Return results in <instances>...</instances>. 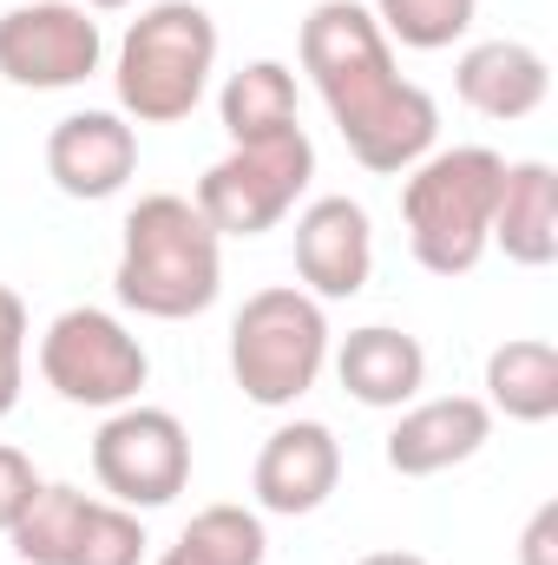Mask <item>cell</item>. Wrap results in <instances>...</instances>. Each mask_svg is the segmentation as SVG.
Instances as JSON below:
<instances>
[{
	"mask_svg": "<svg viewBox=\"0 0 558 565\" xmlns=\"http://www.w3.org/2000/svg\"><path fill=\"white\" fill-rule=\"evenodd\" d=\"M302 73L315 79L342 145L362 171L401 178L440 139V106L415 79L395 73V46L355 0H322L302 20Z\"/></svg>",
	"mask_w": 558,
	"mask_h": 565,
	"instance_id": "1",
	"label": "cell"
},
{
	"mask_svg": "<svg viewBox=\"0 0 558 565\" xmlns=\"http://www.w3.org/2000/svg\"><path fill=\"white\" fill-rule=\"evenodd\" d=\"M112 289H119L126 309H139L151 322L204 316L224 289V237L204 224V211L191 198L151 191L126 217Z\"/></svg>",
	"mask_w": 558,
	"mask_h": 565,
	"instance_id": "2",
	"label": "cell"
},
{
	"mask_svg": "<svg viewBox=\"0 0 558 565\" xmlns=\"http://www.w3.org/2000/svg\"><path fill=\"white\" fill-rule=\"evenodd\" d=\"M401 178H408L401 224H408V250L420 270L427 277L480 270V257L493 250V204H500L506 158L486 145H453V151H427Z\"/></svg>",
	"mask_w": 558,
	"mask_h": 565,
	"instance_id": "3",
	"label": "cell"
},
{
	"mask_svg": "<svg viewBox=\"0 0 558 565\" xmlns=\"http://www.w3.org/2000/svg\"><path fill=\"white\" fill-rule=\"evenodd\" d=\"M217 73V20L197 0H158L119 40V113L132 126H178L197 113L204 86Z\"/></svg>",
	"mask_w": 558,
	"mask_h": 565,
	"instance_id": "4",
	"label": "cell"
},
{
	"mask_svg": "<svg viewBox=\"0 0 558 565\" xmlns=\"http://www.w3.org/2000/svg\"><path fill=\"white\" fill-rule=\"evenodd\" d=\"M329 369V316L309 289L270 282L257 289L230 322V375L244 402L257 408H296Z\"/></svg>",
	"mask_w": 558,
	"mask_h": 565,
	"instance_id": "5",
	"label": "cell"
},
{
	"mask_svg": "<svg viewBox=\"0 0 558 565\" xmlns=\"http://www.w3.org/2000/svg\"><path fill=\"white\" fill-rule=\"evenodd\" d=\"M315 178V145L309 132H282V139H257V145H230L191 191V204L204 211V224L217 237H264L277 231L282 217L302 204Z\"/></svg>",
	"mask_w": 558,
	"mask_h": 565,
	"instance_id": "6",
	"label": "cell"
},
{
	"mask_svg": "<svg viewBox=\"0 0 558 565\" xmlns=\"http://www.w3.org/2000/svg\"><path fill=\"white\" fill-rule=\"evenodd\" d=\"M40 375L73 408H126V402H139V388L151 382V355H144V342L112 309L79 302V309H60L46 322Z\"/></svg>",
	"mask_w": 558,
	"mask_h": 565,
	"instance_id": "7",
	"label": "cell"
},
{
	"mask_svg": "<svg viewBox=\"0 0 558 565\" xmlns=\"http://www.w3.org/2000/svg\"><path fill=\"white\" fill-rule=\"evenodd\" d=\"M93 473L132 513L171 507L191 487V434H184V422L171 408L126 402V408H112L106 427L93 434Z\"/></svg>",
	"mask_w": 558,
	"mask_h": 565,
	"instance_id": "8",
	"label": "cell"
},
{
	"mask_svg": "<svg viewBox=\"0 0 558 565\" xmlns=\"http://www.w3.org/2000/svg\"><path fill=\"white\" fill-rule=\"evenodd\" d=\"M106 60V33L79 0H13L0 13V79L26 93L86 86Z\"/></svg>",
	"mask_w": 558,
	"mask_h": 565,
	"instance_id": "9",
	"label": "cell"
},
{
	"mask_svg": "<svg viewBox=\"0 0 558 565\" xmlns=\"http://www.w3.org/2000/svg\"><path fill=\"white\" fill-rule=\"evenodd\" d=\"M296 289L315 302H348L375 277V231L355 198H315L296 211Z\"/></svg>",
	"mask_w": 558,
	"mask_h": 565,
	"instance_id": "10",
	"label": "cell"
},
{
	"mask_svg": "<svg viewBox=\"0 0 558 565\" xmlns=\"http://www.w3.org/2000/svg\"><path fill=\"white\" fill-rule=\"evenodd\" d=\"M132 171H139V132L126 113H66L46 132V178L79 204L119 198Z\"/></svg>",
	"mask_w": 558,
	"mask_h": 565,
	"instance_id": "11",
	"label": "cell"
},
{
	"mask_svg": "<svg viewBox=\"0 0 558 565\" xmlns=\"http://www.w3.org/2000/svg\"><path fill=\"white\" fill-rule=\"evenodd\" d=\"M493 440V408L480 395H433V402H408L401 422L388 427V467L401 480H433L460 460H473Z\"/></svg>",
	"mask_w": 558,
	"mask_h": 565,
	"instance_id": "12",
	"label": "cell"
},
{
	"mask_svg": "<svg viewBox=\"0 0 558 565\" xmlns=\"http://www.w3.org/2000/svg\"><path fill=\"white\" fill-rule=\"evenodd\" d=\"M257 507L264 513H282V520H302L315 507H329V493L342 487V447L322 422H282L264 454H257Z\"/></svg>",
	"mask_w": 558,
	"mask_h": 565,
	"instance_id": "13",
	"label": "cell"
},
{
	"mask_svg": "<svg viewBox=\"0 0 558 565\" xmlns=\"http://www.w3.org/2000/svg\"><path fill=\"white\" fill-rule=\"evenodd\" d=\"M453 93H460L480 119L513 126V119H533V113L546 106V93H552V66H546V53L526 46V40H480V46L460 53V66H453Z\"/></svg>",
	"mask_w": 558,
	"mask_h": 565,
	"instance_id": "14",
	"label": "cell"
},
{
	"mask_svg": "<svg viewBox=\"0 0 558 565\" xmlns=\"http://www.w3.org/2000/svg\"><path fill=\"white\" fill-rule=\"evenodd\" d=\"M335 375L362 408H408L427 388V349L408 329L368 322V329H348V342L335 349Z\"/></svg>",
	"mask_w": 558,
	"mask_h": 565,
	"instance_id": "15",
	"label": "cell"
},
{
	"mask_svg": "<svg viewBox=\"0 0 558 565\" xmlns=\"http://www.w3.org/2000/svg\"><path fill=\"white\" fill-rule=\"evenodd\" d=\"M493 244L526 270H546L558 257V171L546 158L506 164L500 204H493Z\"/></svg>",
	"mask_w": 558,
	"mask_h": 565,
	"instance_id": "16",
	"label": "cell"
},
{
	"mask_svg": "<svg viewBox=\"0 0 558 565\" xmlns=\"http://www.w3.org/2000/svg\"><path fill=\"white\" fill-rule=\"evenodd\" d=\"M486 408L526 427L558 415V349L546 335H513L486 355Z\"/></svg>",
	"mask_w": 558,
	"mask_h": 565,
	"instance_id": "17",
	"label": "cell"
},
{
	"mask_svg": "<svg viewBox=\"0 0 558 565\" xmlns=\"http://www.w3.org/2000/svg\"><path fill=\"white\" fill-rule=\"evenodd\" d=\"M217 119H224L230 145H257V139L296 132V126H302V113H296V73H289L282 60H250V66H237V73L224 79V93H217Z\"/></svg>",
	"mask_w": 558,
	"mask_h": 565,
	"instance_id": "18",
	"label": "cell"
},
{
	"mask_svg": "<svg viewBox=\"0 0 558 565\" xmlns=\"http://www.w3.org/2000/svg\"><path fill=\"white\" fill-rule=\"evenodd\" d=\"M86 507H93V493H79V487H66V480H40V493L26 500V513L7 526L13 559L20 565H73Z\"/></svg>",
	"mask_w": 558,
	"mask_h": 565,
	"instance_id": "19",
	"label": "cell"
},
{
	"mask_svg": "<svg viewBox=\"0 0 558 565\" xmlns=\"http://www.w3.org/2000/svg\"><path fill=\"white\" fill-rule=\"evenodd\" d=\"M264 559H270V533L244 507H204L178 533V546L158 553V565H264Z\"/></svg>",
	"mask_w": 558,
	"mask_h": 565,
	"instance_id": "20",
	"label": "cell"
},
{
	"mask_svg": "<svg viewBox=\"0 0 558 565\" xmlns=\"http://www.w3.org/2000/svg\"><path fill=\"white\" fill-rule=\"evenodd\" d=\"M368 13H375V26L388 33V46L401 40V46H415V53H440V46H453V40L473 33L480 0H375Z\"/></svg>",
	"mask_w": 558,
	"mask_h": 565,
	"instance_id": "21",
	"label": "cell"
},
{
	"mask_svg": "<svg viewBox=\"0 0 558 565\" xmlns=\"http://www.w3.org/2000/svg\"><path fill=\"white\" fill-rule=\"evenodd\" d=\"M144 520L119 500H93L86 507V526H79V546L73 565H144Z\"/></svg>",
	"mask_w": 558,
	"mask_h": 565,
	"instance_id": "22",
	"label": "cell"
},
{
	"mask_svg": "<svg viewBox=\"0 0 558 565\" xmlns=\"http://www.w3.org/2000/svg\"><path fill=\"white\" fill-rule=\"evenodd\" d=\"M26 388V302L0 282V422L20 408Z\"/></svg>",
	"mask_w": 558,
	"mask_h": 565,
	"instance_id": "23",
	"label": "cell"
},
{
	"mask_svg": "<svg viewBox=\"0 0 558 565\" xmlns=\"http://www.w3.org/2000/svg\"><path fill=\"white\" fill-rule=\"evenodd\" d=\"M40 493V473H33V460L20 454V447H7L0 440V533L26 513V500Z\"/></svg>",
	"mask_w": 558,
	"mask_h": 565,
	"instance_id": "24",
	"label": "cell"
},
{
	"mask_svg": "<svg viewBox=\"0 0 558 565\" xmlns=\"http://www.w3.org/2000/svg\"><path fill=\"white\" fill-rule=\"evenodd\" d=\"M519 565H558V500H539V513L519 533Z\"/></svg>",
	"mask_w": 558,
	"mask_h": 565,
	"instance_id": "25",
	"label": "cell"
},
{
	"mask_svg": "<svg viewBox=\"0 0 558 565\" xmlns=\"http://www.w3.org/2000/svg\"><path fill=\"white\" fill-rule=\"evenodd\" d=\"M355 565H427L420 553H368V559H355Z\"/></svg>",
	"mask_w": 558,
	"mask_h": 565,
	"instance_id": "26",
	"label": "cell"
},
{
	"mask_svg": "<svg viewBox=\"0 0 558 565\" xmlns=\"http://www.w3.org/2000/svg\"><path fill=\"white\" fill-rule=\"evenodd\" d=\"M79 7H99V13H119V7H132V0H79Z\"/></svg>",
	"mask_w": 558,
	"mask_h": 565,
	"instance_id": "27",
	"label": "cell"
}]
</instances>
